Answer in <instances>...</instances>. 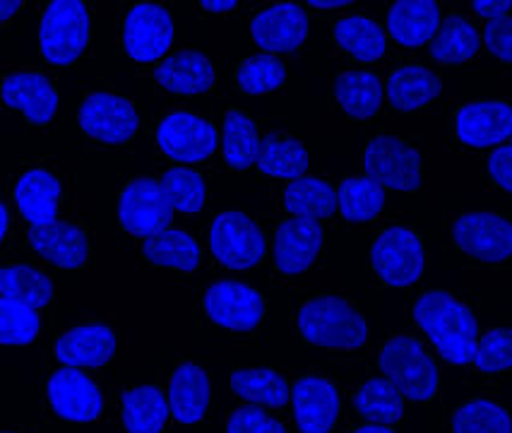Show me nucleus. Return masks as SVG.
Instances as JSON below:
<instances>
[{
    "label": "nucleus",
    "mask_w": 512,
    "mask_h": 433,
    "mask_svg": "<svg viewBox=\"0 0 512 433\" xmlns=\"http://www.w3.org/2000/svg\"><path fill=\"white\" fill-rule=\"evenodd\" d=\"M412 316L448 364H474L476 347H479V323L467 304H462L450 292L433 289L416 299Z\"/></svg>",
    "instance_id": "nucleus-1"
},
{
    "label": "nucleus",
    "mask_w": 512,
    "mask_h": 433,
    "mask_svg": "<svg viewBox=\"0 0 512 433\" xmlns=\"http://www.w3.org/2000/svg\"><path fill=\"white\" fill-rule=\"evenodd\" d=\"M299 332L308 344L323 349H361L368 340L366 318L342 296H318L301 306Z\"/></svg>",
    "instance_id": "nucleus-2"
},
{
    "label": "nucleus",
    "mask_w": 512,
    "mask_h": 433,
    "mask_svg": "<svg viewBox=\"0 0 512 433\" xmlns=\"http://www.w3.org/2000/svg\"><path fill=\"white\" fill-rule=\"evenodd\" d=\"M380 373L404 395V400L428 402L438 393V366L424 344L414 337L397 335L385 342L378 357Z\"/></svg>",
    "instance_id": "nucleus-3"
},
{
    "label": "nucleus",
    "mask_w": 512,
    "mask_h": 433,
    "mask_svg": "<svg viewBox=\"0 0 512 433\" xmlns=\"http://www.w3.org/2000/svg\"><path fill=\"white\" fill-rule=\"evenodd\" d=\"M89 44V13L82 0H51L39 25V46L51 65L75 63Z\"/></svg>",
    "instance_id": "nucleus-4"
},
{
    "label": "nucleus",
    "mask_w": 512,
    "mask_h": 433,
    "mask_svg": "<svg viewBox=\"0 0 512 433\" xmlns=\"http://www.w3.org/2000/svg\"><path fill=\"white\" fill-rule=\"evenodd\" d=\"M371 265L388 287H412L421 280L426 268L424 243L407 227L385 229L373 241Z\"/></svg>",
    "instance_id": "nucleus-5"
},
{
    "label": "nucleus",
    "mask_w": 512,
    "mask_h": 433,
    "mask_svg": "<svg viewBox=\"0 0 512 433\" xmlns=\"http://www.w3.org/2000/svg\"><path fill=\"white\" fill-rule=\"evenodd\" d=\"M265 234L246 212L229 210L214 217L210 229V251L224 268L250 270L263 260Z\"/></svg>",
    "instance_id": "nucleus-6"
},
{
    "label": "nucleus",
    "mask_w": 512,
    "mask_h": 433,
    "mask_svg": "<svg viewBox=\"0 0 512 433\" xmlns=\"http://www.w3.org/2000/svg\"><path fill=\"white\" fill-rule=\"evenodd\" d=\"M174 219V205L166 198L162 181L135 179L123 188L118 200V222L130 236L152 239L169 229Z\"/></svg>",
    "instance_id": "nucleus-7"
},
{
    "label": "nucleus",
    "mask_w": 512,
    "mask_h": 433,
    "mask_svg": "<svg viewBox=\"0 0 512 433\" xmlns=\"http://www.w3.org/2000/svg\"><path fill=\"white\" fill-rule=\"evenodd\" d=\"M366 176L400 193H412L421 186V152L395 135H378L368 142L363 154Z\"/></svg>",
    "instance_id": "nucleus-8"
},
{
    "label": "nucleus",
    "mask_w": 512,
    "mask_h": 433,
    "mask_svg": "<svg viewBox=\"0 0 512 433\" xmlns=\"http://www.w3.org/2000/svg\"><path fill=\"white\" fill-rule=\"evenodd\" d=\"M174 17L157 3H138L123 22V49L133 61L154 63L174 44Z\"/></svg>",
    "instance_id": "nucleus-9"
},
{
    "label": "nucleus",
    "mask_w": 512,
    "mask_h": 433,
    "mask_svg": "<svg viewBox=\"0 0 512 433\" xmlns=\"http://www.w3.org/2000/svg\"><path fill=\"white\" fill-rule=\"evenodd\" d=\"M202 308L214 325L234 332L255 330L265 316V301L258 289L234 280L214 282L207 287Z\"/></svg>",
    "instance_id": "nucleus-10"
},
{
    "label": "nucleus",
    "mask_w": 512,
    "mask_h": 433,
    "mask_svg": "<svg viewBox=\"0 0 512 433\" xmlns=\"http://www.w3.org/2000/svg\"><path fill=\"white\" fill-rule=\"evenodd\" d=\"M82 133L104 145H123L138 133L140 116L133 102L109 92H92L77 111Z\"/></svg>",
    "instance_id": "nucleus-11"
},
{
    "label": "nucleus",
    "mask_w": 512,
    "mask_h": 433,
    "mask_svg": "<svg viewBox=\"0 0 512 433\" xmlns=\"http://www.w3.org/2000/svg\"><path fill=\"white\" fill-rule=\"evenodd\" d=\"M157 145L178 164H198L212 157L219 147V135L205 118L188 111H174L159 123Z\"/></svg>",
    "instance_id": "nucleus-12"
},
{
    "label": "nucleus",
    "mask_w": 512,
    "mask_h": 433,
    "mask_svg": "<svg viewBox=\"0 0 512 433\" xmlns=\"http://www.w3.org/2000/svg\"><path fill=\"white\" fill-rule=\"evenodd\" d=\"M452 239L469 258L503 263L512 258V222L493 212H467L452 224Z\"/></svg>",
    "instance_id": "nucleus-13"
},
{
    "label": "nucleus",
    "mask_w": 512,
    "mask_h": 433,
    "mask_svg": "<svg viewBox=\"0 0 512 433\" xmlns=\"http://www.w3.org/2000/svg\"><path fill=\"white\" fill-rule=\"evenodd\" d=\"M46 397H49L53 414L73 424L97 421L104 412V395L99 385L80 369H70V366L51 373L46 383Z\"/></svg>",
    "instance_id": "nucleus-14"
},
{
    "label": "nucleus",
    "mask_w": 512,
    "mask_h": 433,
    "mask_svg": "<svg viewBox=\"0 0 512 433\" xmlns=\"http://www.w3.org/2000/svg\"><path fill=\"white\" fill-rule=\"evenodd\" d=\"M339 405L335 383L323 376H303L291 385V409L299 433H330L337 424Z\"/></svg>",
    "instance_id": "nucleus-15"
},
{
    "label": "nucleus",
    "mask_w": 512,
    "mask_h": 433,
    "mask_svg": "<svg viewBox=\"0 0 512 433\" xmlns=\"http://www.w3.org/2000/svg\"><path fill=\"white\" fill-rule=\"evenodd\" d=\"M308 15L296 3H277L250 22V37L263 53H291L308 39Z\"/></svg>",
    "instance_id": "nucleus-16"
},
{
    "label": "nucleus",
    "mask_w": 512,
    "mask_h": 433,
    "mask_svg": "<svg viewBox=\"0 0 512 433\" xmlns=\"http://www.w3.org/2000/svg\"><path fill=\"white\" fill-rule=\"evenodd\" d=\"M455 133L472 150L500 147L512 138V106L505 102L464 104L455 116Z\"/></svg>",
    "instance_id": "nucleus-17"
},
{
    "label": "nucleus",
    "mask_w": 512,
    "mask_h": 433,
    "mask_svg": "<svg viewBox=\"0 0 512 433\" xmlns=\"http://www.w3.org/2000/svg\"><path fill=\"white\" fill-rule=\"evenodd\" d=\"M116 332L104 323L70 328L53 344V354L70 369H101L116 357Z\"/></svg>",
    "instance_id": "nucleus-18"
},
{
    "label": "nucleus",
    "mask_w": 512,
    "mask_h": 433,
    "mask_svg": "<svg viewBox=\"0 0 512 433\" xmlns=\"http://www.w3.org/2000/svg\"><path fill=\"white\" fill-rule=\"evenodd\" d=\"M323 227L315 219L291 217L277 227L275 265L282 275H301L318 258L323 248Z\"/></svg>",
    "instance_id": "nucleus-19"
},
{
    "label": "nucleus",
    "mask_w": 512,
    "mask_h": 433,
    "mask_svg": "<svg viewBox=\"0 0 512 433\" xmlns=\"http://www.w3.org/2000/svg\"><path fill=\"white\" fill-rule=\"evenodd\" d=\"M3 102L10 109L22 111L32 126H49L58 111V92L51 80L41 73H13L0 87Z\"/></svg>",
    "instance_id": "nucleus-20"
},
{
    "label": "nucleus",
    "mask_w": 512,
    "mask_h": 433,
    "mask_svg": "<svg viewBox=\"0 0 512 433\" xmlns=\"http://www.w3.org/2000/svg\"><path fill=\"white\" fill-rule=\"evenodd\" d=\"M29 246L37 251L46 263L61 270H77L87 263L89 243L85 231L70 222L44 224V227H29Z\"/></svg>",
    "instance_id": "nucleus-21"
},
{
    "label": "nucleus",
    "mask_w": 512,
    "mask_h": 433,
    "mask_svg": "<svg viewBox=\"0 0 512 433\" xmlns=\"http://www.w3.org/2000/svg\"><path fill=\"white\" fill-rule=\"evenodd\" d=\"M154 80L171 94H183V97H195V94L210 92L217 82L214 65L205 53L198 49L176 51L174 56L164 58L154 68Z\"/></svg>",
    "instance_id": "nucleus-22"
},
{
    "label": "nucleus",
    "mask_w": 512,
    "mask_h": 433,
    "mask_svg": "<svg viewBox=\"0 0 512 433\" xmlns=\"http://www.w3.org/2000/svg\"><path fill=\"white\" fill-rule=\"evenodd\" d=\"M166 397H169L171 417H174L178 424H200V421L205 419L207 407H210L212 400L210 376H207V371L202 369V366L193 364V361H186V364H181L174 373H171Z\"/></svg>",
    "instance_id": "nucleus-23"
},
{
    "label": "nucleus",
    "mask_w": 512,
    "mask_h": 433,
    "mask_svg": "<svg viewBox=\"0 0 512 433\" xmlns=\"http://www.w3.org/2000/svg\"><path fill=\"white\" fill-rule=\"evenodd\" d=\"M443 25L436 0H397L388 10V32L404 49H419L436 39Z\"/></svg>",
    "instance_id": "nucleus-24"
},
{
    "label": "nucleus",
    "mask_w": 512,
    "mask_h": 433,
    "mask_svg": "<svg viewBox=\"0 0 512 433\" xmlns=\"http://www.w3.org/2000/svg\"><path fill=\"white\" fill-rule=\"evenodd\" d=\"M63 186L51 171L32 169L15 183V205L29 227H44L58 219Z\"/></svg>",
    "instance_id": "nucleus-25"
},
{
    "label": "nucleus",
    "mask_w": 512,
    "mask_h": 433,
    "mask_svg": "<svg viewBox=\"0 0 512 433\" xmlns=\"http://www.w3.org/2000/svg\"><path fill=\"white\" fill-rule=\"evenodd\" d=\"M125 433H162L171 417L169 397L157 385H138L121 395Z\"/></svg>",
    "instance_id": "nucleus-26"
},
{
    "label": "nucleus",
    "mask_w": 512,
    "mask_h": 433,
    "mask_svg": "<svg viewBox=\"0 0 512 433\" xmlns=\"http://www.w3.org/2000/svg\"><path fill=\"white\" fill-rule=\"evenodd\" d=\"M440 92H443V80L424 65H404L395 70L385 87L392 109L404 111V114L431 104L440 97Z\"/></svg>",
    "instance_id": "nucleus-27"
},
{
    "label": "nucleus",
    "mask_w": 512,
    "mask_h": 433,
    "mask_svg": "<svg viewBox=\"0 0 512 433\" xmlns=\"http://www.w3.org/2000/svg\"><path fill=\"white\" fill-rule=\"evenodd\" d=\"M385 87L378 75L368 70H344L335 80V99L342 111L356 121H368L380 111Z\"/></svg>",
    "instance_id": "nucleus-28"
},
{
    "label": "nucleus",
    "mask_w": 512,
    "mask_h": 433,
    "mask_svg": "<svg viewBox=\"0 0 512 433\" xmlns=\"http://www.w3.org/2000/svg\"><path fill=\"white\" fill-rule=\"evenodd\" d=\"M231 390L241 397L246 405L282 409L289 405L291 388L284 381L282 373L267 366H253V369H236L231 373Z\"/></svg>",
    "instance_id": "nucleus-29"
},
{
    "label": "nucleus",
    "mask_w": 512,
    "mask_h": 433,
    "mask_svg": "<svg viewBox=\"0 0 512 433\" xmlns=\"http://www.w3.org/2000/svg\"><path fill=\"white\" fill-rule=\"evenodd\" d=\"M308 164H311V157H308V150L303 147L301 140L272 133L263 138V147H260V157L255 166L263 174L272 176V179L299 181L306 176Z\"/></svg>",
    "instance_id": "nucleus-30"
},
{
    "label": "nucleus",
    "mask_w": 512,
    "mask_h": 433,
    "mask_svg": "<svg viewBox=\"0 0 512 433\" xmlns=\"http://www.w3.org/2000/svg\"><path fill=\"white\" fill-rule=\"evenodd\" d=\"M335 41L342 51L354 56L361 63H375L388 51L385 29L371 17L349 15L335 25Z\"/></svg>",
    "instance_id": "nucleus-31"
},
{
    "label": "nucleus",
    "mask_w": 512,
    "mask_h": 433,
    "mask_svg": "<svg viewBox=\"0 0 512 433\" xmlns=\"http://www.w3.org/2000/svg\"><path fill=\"white\" fill-rule=\"evenodd\" d=\"M260 147H263V138H260L253 118L236 109L226 111L222 130L224 162L234 171H246L253 164H258Z\"/></svg>",
    "instance_id": "nucleus-32"
},
{
    "label": "nucleus",
    "mask_w": 512,
    "mask_h": 433,
    "mask_svg": "<svg viewBox=\"0 0 512 433\" xmlns=\"http://www.w3.org/2000/svg\"><path fill=\"white\" fill-rule=\"evenodd\" d=\"M481 49V37L469 20L462 15L445 17L436 39L428 44V53L433 61L445 65H460L472 61Z\"/></svg>",
    "instance_id": "nucleus-33"
},
{
    "label": "nucleus",
    "mask_w": 512,
    "mask_h": 433,
    "mask_svg": "<svg viewBox=\"0 0 512 433\" xmlns=\"http://www.w3.org/2000/svg\"><path fill=\"white\" fill-rule=\"evenodd\" d=\"M284 207H287L289 215L320 222V219L332 217L339 210L337 191L323 179L303 176V179L291 181L284 188Z\"/></svg>",
    "instance_id": "nucleus-34"
},
{
    "label": "nucleus",
    "mask_w": 512,
    "mask_h": 433,
    "mask_svg": "<svg viewBox=\"0 0 512 433\" xmlns=\"http://www.w3.org/2000/svg\"><path fill=\"white\" fill-rule=\"evenodd\" d=\"M354 407L368 424L392 426L404 417V395L388 378H371L356 390Z\"/></svg>",
    "instance_id": "nucleus-35"
},
{
    "label": "nucleus",
    "mask_w": 512,
    "mask_h": 433,
    "mask_svg": "<svg viewBox=\"0 0 512 433\" xmlns=\"http://www.w3.org/2000/svg\"><path fill=\"white\" fill-rule=\"evenodd\" d=\"M142 255L159 268H176L181 272H193L200 265V246L193 236L181 229H166L152 236L142 246Z\"/></svg>",
    "instance_id": "nucleus-36"
},
{
    "label": "nucleus",
    "mask_w": 512,
    "mask_h": 433,
    "mask_svg": "<svg viewBox=\"0 0 512 433\" xmlns=\"http://www.w3.org/2000/svg\"><path fill=\"white\" fill-rule=\"evenodd\" d=\"M339 215L351 224L373 222L385 207V188L368 176H351L337 188Z\"/></svg>",
    "instance_id": "nucleus-37"
},
{
    "label": "nucleus",
    "mask_w": 512,
    "mask_h": 433,
    "mask_svg": "<svg viewBox=\"0 0 512 433\" xmlns=\"http://www.w3.org/2000/svg\"><path fill=\"white\" fill-rule=\"evenodd\" d=\"M0 294L5 299L44 308L53 299V282L44 272L29 268V265H10V268L0 270Z\"/></svg>",
    "instance_id": "nucleus-38"
},
{
    "label": "nucleus",
    "mask_w": 512,
    "mask_h": 433,
    "mask_svg": "<svg viewBox=\"0 0 512 433\" xmlns=\"http://www.w3.org/2000/svg\"><path fill=\"white\" fill-rule=\"evenodd\" d=\"M452 433H512V417L498 402L479 397L452 414Z\"/></svg>",
    "instance_id": "nucleus-39"
},
{
    "label": "nucleus",
    "mask_w": 512,
    "mask_h": 433,
    "mask_svg": "<svg viewBox=\"0 0 512 433\" xmlns=\"http://www.w3.org/2000/svg\"><path fill=\"white\" fill-rule=\"evenodd\" d=\"M39 308L15 299H0V344L5 347H27L39 337Z\"/></svg>",
    "instance_id": "nucleus-40"
},
{
    "label": "nucleus",
    "mask_w": 512,
    "mask_h": 433,
    "mask_svg": "<svg viewBox=\"0 0 512 433\" xmlns=\"http://www.w3.org/2000/svg\"><path fill=\"white\" fill-rule=\"evenodd\" d=\"M162 188L176 212H183V215H198L202 207H205L207 188L202 176L195 169L174 166V169H169L162 176Z\"/></svg>",
    "instance_id": "nucleus-41"
},
{
    "label": "nucleus",
    "mask_w": 512,
    "mask_h": 433,
    "mask_svg": "<svg viewBox=\"0 0 512 433\" xmlns=\"http://www.w3.org/2000/svg\"><path fill=\"white\" fill-rule=\"evenodd\" d=\"M236 80L243 92L258 97V94L279 90L287 80V68L272 53H255L238 65Z\"/></svg>",
    "instance_id": "nucleus-42"
},
{
    "label": "nucleus",
    "mask_w": 512,
    "mask_h": 433,
    "mask_svg": "<svg viewBox=\"0 0 512 433\" xmlns=\"http://www.w3.org/2000/svg\"><path fill=\"white\" fill-rule=\"evenodd\" d=\"M474 366L481 373L512 369V328H493L479 337Z\"/></svg>",
    "instance_id": "nucleus-43"
},
{
    "label": "nucleus",
    "mask_w": 512,
    "mask_h": 433,
    "mask_svg": "<svg viewBox=\"0 0 512 433\" xmlns=\"http://www.w3.org/2000/svg\"><path fill=\"white\" fill-rule=\"evenodd\" d=\"M226 433H287V426L270 417L263 407L243 405L231 412L226 421Z\"/></svg>",
    "instance_id": "nucleus-44"
},
{
    "label": "nucleus",
    "mask_w": 512,
    "mask_h": 433,
    "mask_svg": "<svg viewBox=\"0 0 512 433\" xmlns=\"http://www.w3.org/2000/svg\"><path fill=\"white\" fill-rule=\"evenodd\" d=\"M484 44L491 56L498 61L512 65V17H503V20L488 22L484 29Z\"/></svg>",
    "instance_id": "nucleus-45"
},
{
    "label": "nucleus",
    "mask_w": 512,
    "mask_h": 433,
    "mask_svg": "<svg viewBox=\"0 0 512 433\" xmlns=\"http://www.w3.org/2000/svg\"><path fill=\"white\" fill-rule=\"evenodd\" d=\"M488 174L503 191L512 193V145H500L488 157Z\"/></svg>",
    "instance_id": "nucleus-46"
},
{
    "label": "nucleus",
    "mask_w": 512,
    "mask_h": 433,
    "mask_svg": "<svg viewBox=\"0 0 512 433\" xmlns=\"http://www.w3.org/2000/svg\"><path fill=\"white\" fill-rule=\"evenodd\" d=\"M472 8L476 15H481L484 20L493 22V20H503V17H508V13L512 10V0H474Z\"/></svg>",
    "instance_id": "nucleus-47"
},
{
    "label": "nucleus",
    "mask_w": 512,
    "mask_h": 433,
    "mask_svg": "<svg viewBox=\"0 0 512 433\" xmlns=\"http://www.w3.org/2000/svg\"><path fill=\"white\" fill-rule=\"evenodd\" d=\"M200 5L207 13H231L236 8V0H202Z\"/></svg>",
    "instance_id": "nucleus-48"
},
{
    "label": "nucleus",
    "mask_w": 512,
    "mask_h": 433,
    "mask_svg": "<svg viewBox=\"0 0 512 433\" xmlns=\"http://www.w3.org/2000/svg\"><path fill=\"white\" fill-rule=\"evenodd\" d=\"M20 8L22 0H0V22H8Z\"/></svg>",
    "instance_id": "nucleus-49"
},
{
    "label": "nucleus",
    "mask_w": 512,
    "mask_h": 433,
    "mask_svg": "<svg viewBox=\"0 0 512 433\" xmlns=\"http://www.w3.org/2000/svg\"><path fill=\"white\" fill-rule=\"evenodd\" d=\"M308 5L315 10H337V8H347V5H351V0H311Z\"/></svg>",
    "instance_id": "nucleus-50"
},
{
    "label": "nucleus",
    "mask_w": 512,
    "mask_h": 433,
    "mask_svg": "<svg viewBox=\"0 0 512 433\" xmlns=\"http://www.w3.org/2000/svg\"><path fill=\"white\" fill-rule=\"evenodd\" d=\"M8 224H10L8 205L0 203V239H5V236H8Z\"/></svg>",
    "instance_id": "nucleus-51"
},
{
    "label": "nucleus",
    "mask_w": 512,
    "mask_h": 433,
    "mask_svg": "<svg viewBox=\"0 0 512 433\" xmlns=\"http://www.w3.org/2000/svg\"><path fill=\"white\" fill-rule=\"evenodd\" d=\"M354 433H395L390 429V426H380V424H366V426H359Z\"/></svg>",
    "instance_id": "nucleus-52"
},
{
    "label": "nucleus",
    "mask_w": 512,
    "mask_h": 433,
    "mask_svg": "<svg viewBox=\"0 0 512 433\" xmlns=\"http://www.w3.org/2000/svg\"><path fill=\"white\" fill-rule=\"evenodd\" d=\"M3 433H15V431H3Z\"/></svg>",
    "instance_id": "nucleus-53"
},
{
    "label": "nucleus",
    "mask_w": 512,
    "mask_h": 433,
    "mask_svg": "<svg viewBox=\"0 0 512 433\" xmlns=\"http://www.w3.org/2000/svg\"><path fill=\"white\" fill-rule=\"evenodd\" d=\"M510 145H512V138H510Z\"/></svg>",
    "instance_id": "nucleus-54"
}]
</instances>
